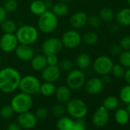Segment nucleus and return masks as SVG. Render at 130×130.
<instances>
[{
	"label": "nucleus",
	"instance_id": "obj_45",
	"mask_svg": "<svg viewBox=\"0 0 130 130\" xmlns=\"http://www.w3.org/2000/svg\"><path fill=\"white\" fill-rule=\"evenodd\" d=\"M6 130H22V128L15 122H12L7 126Z\"/></svg>",
	"mask_w": 130,
	"mask_h": 130
},
{
	"label": "nucleus",
	"instance_id": "obj_38",
	"mask_svg": "<svg viewBox=\"0 0 130 130\" xmlns=\"http://www.w3.org/2000/svg\"><path fill=\"white\" fill-rule=\"evenodd\" d=\"M87 23L92 28H98L101 25L102 20L97 15H91L90 17H88V22Z\"/></svg>",
	"mask_w": 130,
	"mask_h": 130
},
{
	"label": "nucleus",
	"instance_id": "obj_3",
	"mask_svg": "<svg viewBox=\"0 0 130 130\" xmlns=\"http://www.w3.org/2000/svg\"><path fill=\"white\" fill-rule=\"evenodd\" d=\"M16 38L19 44L32 45L38 39V29L31 25H24L17 28L15 31Z\"/></svg>",
	"mask_w": 130,
	"mask_h": 130
},
{
	"label": "nucleus",
	"instance_id": "obj_23",
	"mask_svg": "<svg viewBox=\"0 0 130 130\" xmlns=\"http://www.w3.org/2000/svg\"><path fill=\"white\" fill-rule=\"evenodd\" d=\"M51 10L56 16L63 17L68 14L69 7L68 6V3H65L63 2H58L53 5Z\"/></svg>",
	"mask_w": 130,
	"mask_h": 130
},
{
	"label": "nucleus",
	"instance_id": "obj_46",
	"mask_svg": "<svg viewBox=\"0 0 130 130\" xmlns=\"http://www.w3.org/2000/svg\"><path fill=\"white\" fill-rule=\"evenodd\" d=\"M123 77H124L125 80L128 83V84H130V68H127L125 71V74H124Z\"/></svg>",
	"mask_w": 130,
	"mask_h": 130
},
{
	"label": "nucleus",
	"instance_id": "obj_49",
	"mask_svg": "<svg viewBox=\"0 0 130 130\" xmlns=\"http://www.w3.org/2000/svg\"><path fill=\"white\" fill-rule=\"evenodd\" d=\"M44 4H45V6L47 8V10H51L54 3H52L51 0H44Z\"/></svg>",
	"mask_w": 130,
	"mask_h": 130
},
{
	"label": "nucleus",
	"instance_id": "obj_50",
	"mask_svg": "<svg viewBox=\"0 0 130 130\" xmlns=\"http://www.w3.org/2000/svg\"><path fill=\"white\" fill-rule=\"evenodd\" d=\"M60 2H63V3H71L73 2L74 0H59Z\"/></svg>",
	"mask_w": 130,
	"mask_h": 130
},
{
	"label": "nucleus",
	"instance_id": "obj_30",
	"mask_svg": "<svg viewBox=\"0 0 130 130\" xmlns=\"http://www.w3.org/2000/svg\"><path fill=\"white\" fill-rule=\"evenodd\" d=\"M0 25L3 33H15L18 28L15 22L9 19H6Z\"/></svg>",
	"mask_w": 130,
	"mask_h": 130
},
{
	"label": "nucleus",
	"instance_id": "obj_37",
	"mask_svg": "<svg viewBox=\"0 0 130 130\" xmlns=\"http://www.w3.org/2000/svg\"><path fill=\"white\" fill-rule=\"evenodd\" d=\"M15 113L13 109L12 108L11 105H4L0 109V116L3 119H9L11 118L13 114Z\"/></svg>",
	"mask_w": 130,
	"mask_h": 130
},
{
	"label": "nucleus",
	"instance_id": "obj_43",
	"mask_svg": "<svg viewBox=\"0 0 130 130\" xmlns=\"http://www.w3.org/2000/svg\"><path fill=\"white\" fill-rule=\"evenodd\" d=\"M122 51V49L121 48L119 44H113L109 49V53L112 56H119Z\"/></svg>",
	"mask_w": 130,
	"mask_h": 130
},
{
	"label": "nucleus",
	"instance_id": "obj_15",
	"mask_svg": "<svg viewBox=\"0 0 130 130\" xmlns=\"http://www.w3.org/2000/svg\"><path fill=\"white\" fill-rule=\"evenodd\" d=\"M104 83L102 79L97 77H93L86 80L84 84L85 90L90 95H96L102 92Z\"/></svg>",
	"mask_w": 130,
	"mask_h": 130
},
{
	"label": "nucleus",
	"instance_id": "obj_16",
	"mask_svg": "<svg viewBox=\"0 0 130 130\" xmlns=\"http://www.w3.org/2000/svg\"><path fill=\"white\" fill-rule=\"evenodd\" d=\"M15 54L16 57L24 62H30V60L35 56V50L31 45L19 44L15 50Z\"/></svg>",
	"mask_w": 130,
	"mask_h": 130
},
{
	"label": "nucleus",
	"instance_id": "obj_52",
	"mask_svg": "<svg viewBox=\"0 0 130 130\" xmlns=\"http://www.w3.org/2000/svg\"><path fill=\"white\" fill-rule=\"evenodd\" d=\"M1 65H2V58L1 56H0V68H1Z\"/></svg>",
	"mask_w": 130,
	"mask_h": 130
},
{
	"label": "nucleus",
	"instance_id": "obj_41",
	"mask_svg": "<svg viewBox=\"0 0 130 130\" xmlns=\"http://www.w3.org/2000/svg\"><path fill=\"white\" fill-rule=\"evenodd\" d=\"M72 130H87L86 122L83 119H76L74 122V126Z\"/></svg>",
	"mask_w": 130,
	"mask_h": 130
},
{
	"label": "nucleus",
	"instance_id": "obj_26",
	"mask_svg": "<svg viewBox=\"0 0 130 130\" xmlns=\"http://www.w3.org/2000/svg\"><path fill=\"white\" fill-rule=\"evenodd\" d=\"M56 86L54 83L51 82H44L43 84H41L39 93L42 94L44 96H51L54 95L56 91Z\"/></svg>",
	"mask_w": 130,
	"mask_h": 130
},
{
	"label": "nucleus",
	"instance_id": "obj_28",
	"mask_svg": "<svg viewBox=\"0 0 130 130\" xmlns=\"http://www.w3.org/2000/svg\"><path fill=\"white\" fill-rule=\"evenodd\" d=\"M99 17L103 22H111L115 17L114 12L109 7H103L99 11Z\"/></svg>",
	"mask_w": 130,
	"mask_h": 130
},
{
	"label": "nucleus",
	"instance_id": "obj_2",
	"mask_svg": "<svg viewBox=\"0 0 130 130\" xmlns=\"http://www.w3.org/2000/svg\"><path fill=\"white\" fill-rule=\"evenodd\" d=\"M59 20L51 10H47L42 15L38 16L37 22L38 29L44 34H51L58 27Z\"/></svg>",
	"mask_w": 130,
	"mask_h": 130
},
{
	"label": "nucleus",
	"instance_id": "obj_1",
	"mask_svg": "<svg viewBox=\"0 0 130 130\" xmlns=\"http://www.w3.org/2000/svg\"><path fill=\"white\" fill-rule=\"evenodd\" d=\"M22 79L21 73L15 68L6 67L0 68V91L12 93L19 89Z\"/></svg>",
	"mask_w": 130,
	"mask_h": 130
},
{
	"label": "nucleus",
	"instance_id": "obj_42",
	"mask_svg": "<svg viewBox=\"0 0 130 130\" xmlns=\"http://www.w3.org/2000/svg\"><path fill=\"white\" fill-rule=\"evenodd\" d=\"M46 59H47V65H51V66H54V65H58L59 58H58L57 55L50 54V55L46 56Z\"/></svg>",
	"mask_w": 130,
	"mask_h": 130
},
{
	"label": "nucleus",
	"instance_id": "obj_34",
	"mask_svg": "<svg viewBox=\"0 0 130 130\" xmlns=\"http://www.w3.org/2000/svg\"><path fill=\"white\" fill-rule=\"evenodd\" d=\"M52 114L56 117H61L66 112V106L62 103H57L54 104L51 108Z\"/></svg>",
	"mask_w": 130,
	"mask_h": 130
},
{
	"label": "nucleus",
	"instance_id": "obj_29",
	"mask_svg": "<svg viewBox=\"0 0 130 130\" xmlns=\"http://www.w3.org/2000/svg\"><path fill=\"white\" fill-rule=\"evenodd\" d=\"M119 101L117 97L114 96H109L103 100L102 106L109 111V110L116 109L119 106Z\"/></svg>",
	"mask_w": 130,
	"mask_h": 130
},
{
	"label": "nucleus",
	"instance_id": "obj_18",
	"mask_svg": "<svg viewBox=\"0 0 130 130\" xmlns=\"http://www.w3.org/2000/svg\"><path fill=\"white\" fill-rule=\"evenodd\" d=\"M54 95L58 103L62 104H66L72 98L71 90L67 85H60L57 87Z\"/></svg>",
	"mask_w": 130,
	"mask_h": 130
},
{
	"label": "nucleus",
	"instance_id": "obj_10",
	"mask_svg": "<svg viewBox=\"0 0 130 130\" xmlns=\"http://www.w3.org/2000/svg\"><path fill=\"white\" fill-rule=\"evenodd\" d=\"M63 48L60 38L56 37H51L45 39L41 44V51L45 56L50 54H60Z\"/></svg>",
	"mask_w": 130,
	"mask_h": 130
},
{
	"label": "nucleus",
	"instance_id": "obj_53",
	"mask_svg": "<svg viewBox=\"0 0 130 130\" xmlns=\"http://www.w3.org/2000/svg\"><path fill=\"white\" fill-rule=\"evenodd\" d=\"M127 3H128V6L130 7V0H127Z\"/></svg>",
	"mask_w": 130,
	"mask_h": 130
},
{
	"label": "nucleus",
	"instance_id": "obj_7",
	"mask_svg": "<svg viewBox=\"0 0 130 130\" xmlns=\"http://www.w3.org/2000/svg\"><path fill=\"white\" fill-rule=\"evenodd\" d=\"M41 82L39 79L34 75H26L22 77L19 89L21 92L31 96L39 93Z\"/></svg>",
	"mask_w": 130,
	"mask_h": 130
},
{
	"label": "nucleus",
	"instance_id": "obj_17",
	"mask_svg": "<svg viewBox=\"0 0 130 130\" xmlns=\"http://www.w3.org/2000/svg\"><path fill=\"white\" fill-rule=\"evenodd\" d=\"M88 15L85 12L78 11L70 17V25L74 29H80L86 26L88 22Z\"/></svg>",
	"mask_w": 130,
	"mask_h": 130
},
{
	"label": "nucleus",
	"instance_id": "obj_20",
	"mask_svg": "<svg viewBox=\"0 0 130 130\" xmlns=\"http://www.w3.org/2000/svg\"><path fill=\"white\" fill-rule=\"evenodd\" d=\"M31 68L35 71H41L47 65L46 56L43 54H35L33 58L30 60Z\"/></svg>",
	"mask_w": 130,
	"mask_h": 130
},
{
	"label": "nucleus",
	"instance_id": "obj_13",
	"mask_svg": "<svg viewBox=\"0 0 130 130\" xmlns=\"http://www.w3.org/2000/svg\"><path fill=\"white\" fill-rule=\"evenodd\" d=\"M109 121V110L104 108L103 106H100L93 114L92 122L97 128L105 127Z\"/></svg>",
	"mask_w": 130,
	"mask_h": 130
},
{
	"label": "nucleus",
	"instance_id": "obj_31",
	"mask_svg": "<svg viewBox=\"0 0 130 130\" xmlns=\"http://www.w3.org/2000/svg\"><path fill=\"white\" fill-rule=\"evenodd\" d=\"M58 67L60 68L61 71L68 73L69 71H72L74 68V63L71 59L66 58V59H63L61 60H59Z\"/></svg>",
	"mask_w": 130,
	"mask_h": 130
},
{
	"label": "nucleus",
	"instance_id": "obj_24",
	"mask_svg": "<svg viewBox=\"0 0 130 130\" xmlns=\"http://www.w3.org/2000/svg\"><path fill=\"white\" fill-rule=\"evenodd\" d=\"M74 120L68 116H61L57 122V128L58 130H72Z\"/></svg>",
	"mask_w": 130,
	"mask_h": 130
},
{
	"label": "nucleus",
	"instance_id": "obj_12",
	"mask_svg": "<svg viewBox=\"0 0 130 130\" xmlns=\"http://www.w3.org/2000/svg\"><path fill=\"white\" fill-rule=\"evenodd\" d=\"M61 73L62 71L58 65H47L41 71V77L44 82L55 83L60 78Z\"/></svg>",
	"mask_w": 130,
	"mask_h": 130
},
{
	"label": "nucleus",
	"instance_id": "obj_27",
	"mask_svg": "<svg viewBox=\"0 0 130 130\" xmlns=\"http://www.w3.org/2000/svg\"><path fill=\"white\" fill-rule=\"evenodd\" d=\"M99 40L98 35L93 31H88L82 35V42L87 46L95 45Z\"/></svg>",
	"mask_w": 130,
	"mask_h": 130
},
{
	"label": "nucleus",
	"instance_id": "obj_25",
	"mask_svg": "<svg viewBox=\"0 0 130 130\" xmlns=\"http://www.w3.org/2000/svg\"><path fill=\"white\" fill-rule=\"evenodd\" d=\"M129 119H130V116L126 109L120 108L116 111L115 120L119 125H124L129 122Z\"/></svg>",
	"mask_w": 130,
	"mask_h": 130
},
{
	"label": "nucleus",
	"instance_id": "obj_8",
	"mask_svg": "<svg viewBox=\"0 0 130 130\" xmlns=\"http://www.w3.org/2000/svg\"><path fill=\"white\" fill-rule=\"evenodd\" d=\"M113 64L114 63L109 57L106 55H100L92 62V68L95 74L103 77L110 74Z\"/></svg>",
	"mask_w": 130,
	"mask_h": 130
},
{
	"label": "nucleus",
	"instance_id": "obj_21",
	"mask_svg": "<svg viewBox=\"0 0 130 130\" xmlns=\"http://www.w3.org/2000/svg\"><path fill=\"white\" fill-rule=\"evenodd\" d=\"M116 19L119 25L130 26V8H124L119 10L116 14Z\"/></svg>",
	"mask_w": 130,
	"mask_h": 130
},
{
	"label": "nucleus",
	"instance_id": "obj_32",
	"mask_svg": "<svg viewBox=\"0 0 130 130\" xmlns=\"http://www.w3.org/2000/svg\"><path fill=\"white\" fill-rule=\"evenodd\" d=\"M119 57V62L123 68H130V51H122Z\"/></svg>",
	"mask_w": 130,
	"mask_h": 130
},
{
	"label": "nucleus",
	"instance_id": "obj_36",
	"mask_svg": "<svg viewBox=\"0 0 130 130\" xmlns=\"http://www.w3.org/2000/svg\"><path fill=\"white\" fill-rule=\"evenodd\" d=\"M125 68H123L121 64H113V66L111 70L112 75L116 78H122L124 76L125 74Z\"/></svg>",
	"mask_w": 130,
	"mask_h": 130
},
{
	"label": "nucleus",
	"instance_id": "obj_44",
	"mask_svg": "<svg viewBox=\"0 0 130 130\" xmlns=\"http://www.w3.org/2000/svg\"><path fill=\"white\" fill-rule=\"evenodd\" d=\"M7 14L8 12L4 9L3 6H0V25L7 19Z\"/></svg>",
	"mask_w": 130,
	"mask_h": 130
},
{
	"label": "nucleus",
	"instance_id": "obj_39",
	"mask_svg": "<svg viewBox=\"0 0 130 130\" xmlns=\"http://www.w3.org/2000/svg\"><path fill=\"white\" fill-rule=\"evenodd\" d=\"M119 46L124 51H130V35H125L119 41Z\"/></svg>",
	"mask_w": 130,
	"mask_h": 130
},
{
	"label": "nucleus",
	"instance_id": "obj_48",
	"mask_svg": "<svg viewBox=\"0 0 130 130\" xmlns=\"http://www.w3.org/2000/svg\"><path fill=\"white\" fill-rule=\"evenodd\" d=\"M101 79H102V80H103V82L104 84H109L112 81V77L109 74L103 76V78H101Z\"/></svg>",
	"mask_w": 130,
	"mask_h": 130
},
{
	"label": "nucleus",
	"instance_id": "obj_9",
	"mask_svg": "<svg viewBox=\"0 0 130 130\" xmlns=\"http://www.w3.org/2000/svg\"><path fill=\"white\" fill-rule=\"evenodd\" d=\"M60 40L63 47L68 49H74L80 46L82 42V35L77 29H70L64 31Z\"/></svg>",
	"mask_w": 130,
	"mask_h": 130
},
{
	"label": "nucleus",
	"instance_id": "obj_51",
	"mask_svg": "<svg viewBox=\"0 0 130 130\" xmlns=\"http://www.w3.org/2000/svg\"><path fill=\"white\" fill-rule=\"evenodd\" d=\"M126 109H127V111H128V114H129V116H130V103L127 104Z\"/></svg>",
	"mask_w": 130,
	"mask_h": 130
},
{
	"label": "nucleus",
	"instance_id": "obj_22",
	"mask_svg": "<svg viewBox=\"0 0 130 130\" xmlns=\"http://www.w3.org/2000/svg\"><path fill=\"white\" fill-rule=\"evenodd\" d=\"M29 9L30 12L36 16H40L47 10L44 0H34L29 6Z\"/></svg>",
	"mask_w": 130,
	"mask_h": 130
},
{
	"label": "nucleus",
	"instance_id": "obj_4",
	"mask_svg": "<svg viewBox=\"0 0 130 130\" xmlns=\"http://www.w3.org/2000/svg\"><path fill=\"white\" fill-rule=\"evenodd\" d=\"M10 105L16 113H22L28 112L31 109L33 106L32 96L20 92L15 94L11 100Z\"/></svg>",
	"mask_w": 130,
	"mask_h": 130
},
{
	"label": "nucleus",
	"instance_id": "obj_14",
	"mask_svg": "<svg viewBox=\"0 0 130 130\" xmlns=\"http://www.w3.org/2000/svg\"><path fill=\"white\" fill-rule=\"evenodd\" d=\"M38 118L35 113L29 111L20 113L18 116V124L24 129H32L38 124Z\"/></svg>",
	"mask_w": 130,
	"mask_h": 130
},
{
	"label": "nucleus",
	"instance_id": "obj_33",
	"mask_svg": "<svg viewBox=\"0 0 130 130\" xmlns=\"http://www.w3.org/2000/svg\"><path fill=\"white\" fill-rule=\"evenodd\" d=\"M119 98L125 104L130 103V84L122 87L119 91Z\"/></svg>",
	"mask_w": 130,
	"mask_h": 130
},
{
	"label": "nucleus",
	"instance_id": "obj_11",
	"mask_svg": "<svg viewBox=\"0 0 130 130\" xmlns=\"http://www.w3.org/2000/svg\"><path fill=\"white\" fill-rule=\"evenodd\" d=\"M19 44L15 33H4L0 38V49L4 53H12L15 51Z\"/></svg>",
	"mask_w": 130,
	"mask_h": 130
},
{
	"label": "nucleus",
	"instance_id": "obj_35",
	"mask_svg": "<svg viewBox=\"0 0 130 130\" xmlns=\"http://www.w3.org/2000/svg\"><path fill=\"white\" fill-rule=\"evenodd\" d=\"M3 7L7 12H14L19 8V0H6Z\"/></svg>",
	"mask_w": 130,
	"mask_h": 130
},
{
	"label": "nucleus",
	"instance_id": "obj_19",
	"mask_svg": "<svg viewBox=\"0 0 130 130\" xmlns=\"http://www.w3.org/2000/svg\"><path fill=\"white\" fill-rule=\"evenodd\" d=\"M92 64V59L89 54L86 52L80 53L76 57V65L78 69L86 71L89 69Z\"/></svg>",
	"mask_w": 130,
	"mask_h": 130
},
{
	"label": "nucleus",
	"instance_id": "obj_6",
	"mask_svg": "<svg viewBox=\"0 0 130 130\" xmlns=\"http://www.w3.org/2000/svg\"><path fill=\"white\" fill-rule=\"evenodd\" d=\"M87 80V76L84 71L78 68H74L69 71L66 76V85L71 90H77L84 86Z\"/></svg>",
	"mask_w": 130,
	"mask_h": 130
},
{
	"label": "nucleus",
	"instance_id": "obj_40",
	"mask_svg": "<svg viewBox=\"0 0 130 130\" xmlns=\"http://www.w3.org/2000/svg\"><path fill=\"white\" fill-rule=\"evenodd\" d=\"M48 109L46 107L44 106H41L39 108H38L35 111V116L38 118V119H45L47 116H48Z\"/></svg>",
	"mask_w": 130,
	"mask_h": 130
},
{
	"label": "nucleus",
	"instance_id": "obj_5",
	"mask_svg": "<svg viewBox=\"0 0 130 130\" xmlns=\"http://www.w3.org/2000/svg\"><path fill=\"white\" fill-rule=\"evenodd\" d=\"M66 112L75 119H84L88 112L87 103L81 99L71 98L66 103Z\"/></svg>",
	"mask_w": 130,
	"mask_h": 130
},
{
	"label": "nucleus",
	"instance_id": "obj_47",
	"mask_svg": "<svg viewBox=\"0 0 130 130\" xmlns=\"http://www.w3.org/2000/svg\"><path fill=\"white\" fill-rule=\"evenodd\" d=\"M119 30V25L118 23L116 24H112L111 25L110 28H109V31L112 32V33H117Z\"/></svg>",
	"mask_w": 130,
	"mask_h": 130
}]
</instances>
